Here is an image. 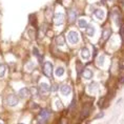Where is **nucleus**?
Instances as JSON below:
<instances>
[{
    "instance_id": "obj_8",
    "label": "nucleus",
    "mask_w": 124,
    "mask_h": 124,
    "mask_svg": "<svg viewBox=\"0 0 124 124\" xmlns=\"http://www.w3.org/2000/svg\"><path fill=\"white\" fill-rule=\"evenodd\" d=\"M70 92H72V87H70V85L64 84V85H62L60 87V93L63 96H69L70 94Z\"/></svg>"
},
{
    "instance_id": "obj_17",
    "label": "nucleus",
    "mask_w": 124,
    "mask_h": 124,
    "mask_svg": "<svg viewBox=\"0 0 124 124\" xmlns=\"http://www.w3.org/2000/svg\"><path fill=\"white\" fill-rule=\"evenodd\" d=\"M56 42H57V44H58V45L62 46V45L65 44V39H64V37L62 36V35H60V36H58V37H57V39H56Z\"/></svg>"
},
{
    "instance_id": "obj_13",
    "label": "nucleus",
    "mask_w": 124,
    "mask_h": 124,
    "mask_svg": "<svg viewBox=\"0 0 124 124\" xmlns=\"http://www.w3.org/2000/svg\"><path fill=\"white\" fill-rule=\"evenodd\" d=\"M93 75H94V74H93L92 70H89V69H84L82 72V76L84 79H92Z\"/></svg>"
},
{
    "instance_id": "obj_10",
    "label": "nucleus",
    "mask_w": 124,
    "mask_h": 124,
    "mask_svg": "<svg viewBox=\"0 0 124 124\" xmlns=\"http://www.w3.org/2000/svg\"><path fill=\"white\" fill-rule=\"evenodd\" d=\"M81 57L83 60H88L91 58V52H89V49L87 47H83L81 49Z\"/></svg>"
},
{
    "instance_id": "obj_4",
    "label": "nucleus",
    "mask_w": 124,
    "mask_h": 124,
    "mask_svg": "<svg viewBox=\"0 0 124 124\" xmlns=\"http://www.w3.org/2000/svg\"><path fill=\"white\" fill-rule=\"evenodd\" d=\"M43 73L46 77H52L53 73V64L51 62H44L43 64Z\"/></svg>"
},
{
    "instance_id": "obj_18",
    "label": "nucleus",
    "mask_w": 124,
    "mask_h": 124,
    "mask_svg": "<svg viewBox=\"0 0 124 124\" xmlns=\"http://www.w3.org/2000/svg\"><path fill=\"white\" fill-rule=\"evenodd\" d=\"M109 36H110V31L106 29V30H104L103 31V33H102V40H107L108 38H109Z\"/></svg>"
},
{
    "instance_id": "obj_25",
    "label": "nucleus",
    "mask_w": 124,
    "mask_h": 124,
    "mask_svg": "<svg viewBox=\"0 0 124 124\" xmlns=\"http://www.w3.org/2000/svg\"><path fill=\"white\" fill-rule=\"evenodd\" d=\"M120 81H121V82H122V83H124V76H123V77H122V78H121V79H120Z\"/></svg>"
},
{
    "instance_id": "obj_12",
    "label": "nucleus",
    "mask_w": 124,
    "mask_h": 124,
    "mask_svg": "<svg viewBox=\"0 0 124 124\" xmlns=\"http://www.w3.org/2000/svg\"><path fill=\"white\" fill-rule=\"evenodd\" d=\"M111 18H113V20L115 21L116 25H119L120 24V15L118 13L117 10H114V12L111 13Z\"/></svg>"
},
{
    "instance_id": "obj_22",
    "label": "nucleus",
    "mask_w": 124,
    "mask_h": 124,
    "mask_svg": "<svg viewBox=\"0 0 124 124\" xmlns=\"http://www.w3.org/2000/svg\"><path fill=\"white\" fill-rule=\"evenodd\" d=\"M33 53H34V55L36 56V57H38L40 60H41V56H40V53H39V51L37 49L36 47H34V49H33Z\"/></svg>"
},
{
    "instance_id": "obj_26",
    "label": "nucleus",
    "mask_w": 124,
    "mask_h": 124,
    "mask_svg": "<svg viewBox=\"0 0 124 124\" xmlns=\"http://www.w3.org/2000/svg\"><path fill=\"white\" fill-rule=\"evenodd\" d=\"M19 124H23V123H19Z\"/></svg>"
},
{
    "instance_id": "obj_20",
    "label": "nucleus",
    "mask_w": 124,
    "mask_h": 124,
    "mask_svg": "<svg viewBox=\"0 0 124 124\" xmlns=\"http://www.w3.org/2000/svg\"><path fill=\"white\" fill-rule=\"evenodd\" d=\"M104 61H105V55H100V57L98 58V64L102 66L104 64Z\"/></svg>"
},
{
    "instance_id": "obj_21",
    "label": "nucleus",
    "mask_w": 124,
    "mask_h": 124,
    "mask_svg": "<svg viewBox=\"0 0 124 124\" xmlns=\"http://www.w3.org/2000/svg\"><path fill=\"white\" fill-rule=\"evenodd\" d=\"M88 110H89V105H85L84 109H83V111H82V118L86 117V115L88 114Z\"/></svg>"
},
{
    "instance_id": "obj_1",
    "label": "nucleus",
    "mask_w": 124,
    "mask_h": 124,
    "mask_svg": "<svg viewBox=\"0 0 124 124\" xmlns=\"http://www.w3.org/2000/svg\"><path fill=\"white\" fill-rule=\"evenodd\" d=\"M67 40H69L70 44H77L80 40V36L75 31H70V32L67 33Z\"/></svg>"
},
{
    "instance_id": "obj_27",
    "label": "nucleus",
    "mask_w": 124,
    "mask_h": 124,
    "mask_svg": "<svg viewBox=\"0 0 124 124\" xmlns=\"http://www.w3.org/2000/svg\"><path fill=\"white\" fill-rule=\"evenodd\" d=\"M0 124H2V123H0Z\"/></svg>"
},
{
    "instance_id": "obj_23",
    "label": "nucleus",
    "mask_w": 124,
    "mask_h": 124,
    "mask_svg": "<svg viewBox=\"0 0 124 124\" xmlns=\"http://www.w3.org/2000/svg\"><path fill=\"white\" fill-rule=\"evenodd\" d=\"M120 34H121V38H122V40H123V42H124V26H122V27H121Z\"/></svg>"
},
{
    "instance_id": "obj_14",
    "label": "nucleus",
    "mask_w": 124,
    "mask_h": 124,
    "mask_svg": "<svg viewBox=\"0 0 124 124\" xmlns=\"http://www.w3.org/2000/svg\"><path fill=\"white\" fill-rule=\"evenodd\" d=\"M64 72H65V70H64V67H62V66H59L55 70V75L57 76V77H62L64 75Z\"/></svg>"
},
{
    "instance_id": "obj_5",
    "label": "nucleus",
    "mask_w": 124,
    "mask_h": 124,
    "mask_svg": "<svg viewBox=\"0 0 124 124\" xmlns=\"http://www.w3.org/2000/svg\"><path fill=\"white\" fill-rule=\"evenodd\" d=\"M19 102V99L17 98L16 95H10L7 99V103L8 106H16Z\"/></svg>"
},
{
    "instance_id": "obj_16",
    "label": "nucleus",
    "mask_w": 124,
    "mask_h": 124,
    "mask_svg": "<svg viewBox=\"0 0 124 124\" xmlns=\"http://www.w3.org/2000/svg\"><path fill=\"white\" fill-rule=\"evenodd\" d=\"M76 17H77V14L74 10H70V13H69V19H70V22H75L76 20Z\"/></svg>"
},
{
    "instance_id": "obj_9",
    "label": "nucleus",
    "mask_w": 124,
    "mask_h": 124,
    "mask_svg": "<svg viewBox=\"0 0 124 124\" xmlns=\"http://www.w3.org/2000/svg\"><path fill=\"white\" fill-rule=\"evenodd\" d=\"M85 29H86L85 33H86V35H87L88 37H93V36L95 35L96 29H95V26H94V25H92V24H87V26H86Z\"/></svg>"
},
{
    "instance_id": "obj_2",
    "label": "nucleus",
    "mask_w": 124,
    "mask_h": 124,
    "mask_svg": "<svg viewBox=\"0 0 124 124\" xmlns=\"http://www.w3.org/2000/svg\"><path fill=\"white\" fill-rule=\"evenodd\" d=\"M48 118H49V110L42 109L38 116V124H46Z\"/></svg>"
},
{
    "instance_id": "obj_24",
    "label": "nucleus",
    "mask_w": 124,
    "mask_h": 124,
    "mask_svg": "<svg viewBox=\"0 0 124 124\" xmlns=\"http://www.w3.org/2000/svg\"><path fill=\"white\" fill-rule=\"evenodd\" d=\"M103 115H104L103 113H100V114H99V116H97V117H96V118H95V119H99V118L103 117Z\"/></svg>"
},
{
    "instance_id": "obj_11",
    "label": "nucleus",
    "mask_w": 124,
    "mask_h": 124,
    "mask_svg": "<svg viewBox=\"0 0 124 124\" xmlns=\"http://www.w3.org/2000/svg\"><path fill=\"white\" fill-rule=\"evenodd\" d=\"M18 95H19V97H20V98L25 99V98H27V97L30 96V89H29V88H26V87L21 88L20 91L18 92Z\"/></svg>"
},
{
    "instance_id": "obj_15",
    "label": "nucleus",
    "mask_w": 124,
    "mask_h": 124,
    "mask_svg": "<svg viewBox=\"0 0 124 124\" xmlns=\"http://www.w3.org/2000/svg\"><path fill=\"white\" fill-rule=\"evenodd\" d=\"M87 20L84 19V18H81V19L78 20V26L80 27V29H84V27L87 26Z\"/></svg>"
},
{
    "instance_id": "obj_6",
    "label": "nucleus",
    "mask_w": 124,
    "mask_h": 124,
    "mask_svg": "<svg viewBox=\"0 0 124 124\" xmlns=\"http://www.w3.org/2000/svg\"><path fill=\"white\" fill-rule=\"evenodd\" d=\"M39 91H40V93H41L42 95H46L49 91H51V86H49L48 83H46V82H42V83H40Z\"/></svg>"
},
{
    "instance_id": "obj_7",
    "label": "nucleus",
    "mask_w": 124,
    "mask_h": 124,
    "mask_svg": "<svg viewBox=\"0 0 124 124\" xmlns=\"http://www.w3.org/2000/svg\"><path fill=\"white\" fill-rule=\"evenodd\" d=\"M94 16L97 18L98 20H103L105 17V12L102 10V8H97V10H95V12H94Z\"/></svg>"
},
{
    "instance_id": "obj_19",
    "label": "nucleus",
    "mask_w": 124,
    "mask_h": 124,
    "mask_svg": "<svg viewBox=\"0 0 124 124\" xmlns=\"http://www.w3.org/2000/svg\"><path fill=\"white\" fill-rule=\"evenodd\" d=\"M7 73V66L4 64H0V78H3Z\"/></svg>"
},
{
    "instance_id": "obj_3",
    "label": "nucleus",
    "mask_w": 124,
    "mask_h": 124,
    "mask_svg": "<svg viewBox=\"0 0 124 124\" xmlns=\"http://www.w3.org/2000/svg\"><path fill=\"white\" fill-rule=\"evenodd\" d=\"M64 22V14L63 13H60V12H57L55 15H54V23L55 25H62Z\"/></svg>"
}]
</instances>
